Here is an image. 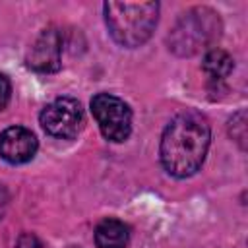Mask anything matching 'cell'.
<instances>
[{
	"mask_svg": "<svg viewBox=\"0 0 248 248\" xmlns=\"http://www.w3.org/2000/svg\"><path fill=\"white\" fill-rule=\"evenodd\" d=\"M39 122L48 136L74 140L83 128V108L72 97H58L41 110Z\"/></svg>",
	"mask_w": 248,
	"mask_h": 248,
	"instance_id": "cell-5",
	"label": "cell"
},
{
	"mask_svg": "<svg viewBox=\"0 0 248 248\" xmlns=\"http://www.w3.org/2000/svg\"><path fill=\"white\" fill-rule=\"evenodd\" d=\"M234 68L232 56L223 48H209L202 60V70L207 74L211 81H223L231 76Z\"/></svg>",
	"mask_w": 248,
	"mask_h": 248,
	"instance_id": "cell-9",
	"label": "cell"
},
{
	"mask_svg": "<svg viewBox=\"0 0 248 248\" xmlns=\"http://www.w3.org/2000/svg\"><path fill=\"white\" fill-rule=\"evenodd\" d=\"M8 200H10V194H8L6 186H4L2 182H0V219H2V215H4V211H6Z\"/></svg>",
	"mask_w": 248,
	"mask_h": 248,
	"instance_id": "cell-13",
	"label": "cell"
},
{
	"mask_svg": "<svg viewBox=\"0 0 248 248\" xmlns=\"http://www.w3.org/2000/svg\"><path fill=\"white\" fill-rule=\"evenodd\" d=\"M60 54H62V37L60 31L56 27H46L43 29L37 39L33 41L27 56H25V64L27 68H31L33 72L39 74H52L60 70Z\"/></svg>",
	"mask_w": 248,
	"mask_h": 248,
	"instance_id": "cell-6",
	"label": "cell"
},
{
	"mask_svg": "<svg viewBox=\"0 0 248 248\" xmlns=\"http://www.w3.org/2000/svg\"><path fill=\"white\" fill-rule=\"evenodd\" d=\"M229 136L240 145V149H244V143H246V112L244 110H238L229 120Z\"/></svg>",
	"mask_w": 248,
	"mask_h": 248,
	"instance_id": "cell-10",
	"label": "cell"
},
{
	"mask_svg": "<svg viewBox=\"0 0 248 248\" xmlns=\"http://www.w3.org/2000/svg\"><path fill=\"white\" fill-rule=\"evenodd\" d=\"M12 97V83L6 74H0V110H4Z\"/></svg>",
	"mask_w": 248,
	"mask_h": 248,
	"instance_id": "cell-11",
	"label": "cell"
},
{
	"mask_svg": "<svg viewBox=\"0 0 248 248\" xmlns=\"http://www.w3.org/2000/svg\"><path fill=\"white\" fill-rule=\"evenodd\" d=\"M37 138L25 126H10L0 134V157L10 165H23L37 153Z\"/></svg>",
	"mask_w": 248,
	"mask_h": 248,
	"instance_id": "cell-7",
	"label": "cell"
},
{
	"mask_svg": "<svg viewBox=\"0 0 248 248\" xmlns=\"http://www.w3.org/2000/svg\"><path fill=\"white\" fill-rule=\"evenodd\" d=\"M16 248H43V244L33 232H23V234H19Z\"/></svg>",
	"mask_w": 248,
	"mask_h": 248,
	"instance_id": "cell-12",
	"label": "cell"
},
{
	"mask_svg": "<svg viewBox=\"0 0 248 248\" xmlns=\"http://www.w3.org/2000/svg\"><path fill=\"white\" fill-rule=\"evenodd\" d=\"M103 12L110 37L120 46L136 48L155 31L159 2H105Z\"/></svg>",
	"mask_w": 248,
	"mask_h": 248,
	"instance_id": "cell-2",
	"label": "cell"
},
{
	"mask_svg": "<svg viewBox=\"0 0 248 248\" xmlns=\"http://www.w3.org/2000/svg\"><path fill=\"white\" fill-rule=\"evenodd\" d=\"M95 246L97 248H128L130 244V227L114 217L103 219L95 227Z\"/></svg>",
	"mask_w": 248,
	"mask_h": 248,
	"instance_id": "cell-8",
	"label": "cell"
},
{
	"mask_svg": "<svg viewBox=\"0 0 248 248\" xmlns=\"http://www.w3.org/2000/svg\"><path fill=\"white\" fill-rule=\"evenodd\" d=\"M211 130L207 120L198 112L176 114L163 130L159 157L163 169L174 178L196 174L207 155Z\"/></svg>",
	"mask_w": 248,
	"mask_h": 248,
	"instance_id": "cell-1",
	"label": "cell"
},
{
	"mask_svg": "<svg viewBox=\"0 0 248 248\" xmlns=\"http://www.w3.org/2000/svg\"><path fill=\"white\" fill-rule=\"evenodd\" d=\"M91 112L101 134L114 143H122L132 134V108L112 93H97L91 99Z\"/></svg>",
	"mask_w": 248,
	"mask_h": 248,
	"instance_id": "cell-4",
	"label": "cell"
},
{
	"mask_svg": "<svg viewBox=\"0 0 248 248\" xmlns=\"http://www.w3.org/2000/svg\"><path fill=\"white\" fill-rule=\"evenodd\" d=\"M223 23L215 10L196 6L184 12L169 33V48L178 56H194L207 50L221 37Z\"/></svg>",
	"mask_w": 248,
	"mask_h": 248,
	"instance_id": "cell-3",
	"label": "cell"
}]
</instances>
